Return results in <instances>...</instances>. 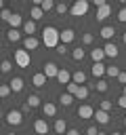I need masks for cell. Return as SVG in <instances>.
Listing matches in <instances>:
<instances>
[{"instance_id":"6da1fadb","label":"cell","mask_w":126,"mask_h":135,"mask_svg":"<svg viewBox=\"0 0 126 135\" xmlns=\"http://www.w3.org/2000/svg\"><path fill=\"white\" fill-rule=\"evenodd\" d=\"M42 42H44L48 49H57V46H59V30L52 27V25L44 27V32H42Z\"/></svg>"},{"instance_id":"7a4b0ae2","label":"cell","mask_w":126,"mask_h":135,"mask_svg":"<svg viewBox=\"0 0 126 135\" xmlns=\"http://www.w3.org/2000/svg\"><path fill=\"white\" fill-rule=\"evenodd\" d=\"M69 13H71L74 17H82V15H86V13H88V2H86V0H76L74 6L69 8Z\"/></svg>"},{"instance_id":"3957f363","label":"cell","mask_w":126,"mask_h":135,"mask_svg":"<svg viewBox=\"0 0 126 135\" xmlns=\"http://www.w3.org/2000/svg\"><path fill=\"white\" fill-rule=\"evenodd\" d=\"M4 120H6L10 127H19V124L23 122V114H21L19 110H8L6 116H4Z\"/></svg>"},{"instance_id":"277c9868","label":"cell","mask_w":126,"mask_h":135,"mask_svg":"<svg viewBox=\"0 0 126 135\" xmlns=\"http://www.w3.org/2000/svg\"><path fill=\"white\" fill-rule=\"evenodd\" d=\"M15 63H17L19 68H27V65H29V53H27L25 49H17V51H15Z\"/></svg>"},{"instance_id":"5b68a950","label":"cell","mask_w":126,"mask_h":135,"mask_svg":"<svg viewBox=\"0 0 126 135\" xmlns=\"http://www.w3.org/2000/svg\"><path fill=\"white\" fill-rule=\"evenodd\" d=\"M76 114H78V118H80V120H86V118H92V116H94V108H92V105H88V103H84V105H80V108H78V112H76Z\"/></svg>"},{"instance_id":"8992f818","label":"cell","mask_w":126,"mask_h":135,"mask_svg":"<svg viewBox=\"0 0 126 135\" xmlns=\"http://www.w3.org/2000/svg\"><path fill=\"white\" fill-rule=\"evenodd\" d=\"M46 78H57V74H59V65L57 63H52V61H46L44 63V72H42Z\"/></svg>"},{"instance_id":"52a82bcc","label":"cell","mask_w":126,"mask_h":135,"mask_svg":"<svg viewBox=\"0 0 126 135\" xmlns=\"http://www.w3.org/2000/svg\"><path fill=\"white\" fill-rule=\"evenodd\" d=\"M76 38V32L71 30V27H65L63 32H59V40H61V44H67V42H71Z\"/></svg>"},{"instance_id":"ba28073f","label":"cell","mask_w":126,"mask_h":135,"mask_svg":"<svg viewBox=\"0 0 126 135\" xmlns=\"http://www.w3.org/2000/svg\"><path fill=\"white\" fill-rule=\"evenodd\" d=\"M109 15H111V6H109L107 2H105L103 6H99V8H97V21H105Z\"/></svg>"},{"instance_id":"9c48e42d","label":"cell","mask_w":126,"mask_h":135,"mask_svg":"<svg viewBox=\"0 0 126 135\" xmlns=\"http://www.w3.org/2000/svg\"><path fill=\"white\" fill-rule=\"evenodd\" d=\"M38 44H40V42H38V38H34V36H25V38H23V49H25L27 53H29V51H36Z\"/></svg>"},{"instance_id":"30bf717a","label":"cell","mask_w":126,"mask_h":135,"mask_svg":"<svg viewBox=\"0 0 126 135\" xmlns=\"http://www.w3.org/2000/svg\"><path fill=\"white\" fill-rule=\"evenodd\" d=\"M103 53H105V57L116 59V57H118V53H120V49H118V44H116V42H107V44H105V49H103Z\"/></svg>"},{"instance_id":"8fae6325","label":"cell","mask_w":126,"mask_h":135,"mask_svg":"<svg viewBox=\"0 0 126 135\" xmlns=\"http://www.w3.org/2000/svg\"><path fill=\"white\" fill-rule=\"evenodd\" d=\"M34 131H36L38 135H46V133H48V122H46L44 118H38V120L34 122Z\"/></svg>"},{"instance_id":"7c38bea8","label":"cell","mask_w":126,"mask_h":135,"mask_svg":"<svg viewBox=\"0 0 126 135\" xmlns=\"http://www.w3.org/2000/svg\"><path fill=\"white\" fill-rule=\"evenodd\" d=\"M8 86H10V91H13V93H21L25 84H23V78H21V76H15V78L8 82Z\"/></svg>"},{"instance_id":"4fadbf2b","label":"cell","mask_w":126,"mask_h":135,"mask_svg":"<svg viewBox=\"0 0 126 135\" xmlns=\"http://www.w3.org/2000/svg\"><path fill=\"white\" fill-rule=\"evenodd\" d=\"M6 23L10 25V30H17L19 25H23V19H21V15H19V13H13V15H10V19H8Z\"/></svg>"},{"instance_id":"5bb4252c","label":"cell","mask_w":126,"mask_h":135,"mask_svg":"<svg viewBox=\"0 0 126 135\" xmlns=\"http://www.w3.org/2000/svg\"><path fill=\"white\" fill-rule=\"evenodd\" d=\"M113 34H116L113 25H103V27H101V32H99V36H101V38H105V40H111V38H113Z\"/></svg>"},{"instance_id":"9a60e30c","label":"cell","mask_w":126,"mask_h":135,"mask_svg":"<svg viewBox=\"0 0 126 135\" xmlns=\"http://www.w3.org/2000/svg\"><path fill=\"white\" fill-rule=\"evenodd\" d=\"M42 112H44V116L52 118V116H57V105H55V103H50V101H46V103L42 105Z\"/></svg>"},{"instance_id":"2e32d148","label":"cell","mask_w":126,"mask_h":135,"mask_svg":"<svg viewBox=\"0 0 126 135\" xmlns=\"http://www.w3.org/2000/svg\"><path fill=\"white\" fill-rule=\"evenodd\" d=\"M103 57H105V53H103V49H92L90 51V59L94 61V63H103Z\"/></svg>"},{"instance_id":"e0dca14e","label":"cell","mask_w":126,"mask_h":135,"mask_svg":"<svg viewBox=\"0 0 126 135\" xmlns=\"http://www.w3.org/2000/svg\"><path fill=\"white\" fill-rule=\"evenodd\" d=\"M57 80H59L61 84H69V82H71V74H69L67 70H61V68H59V74H57Z\"/></svg>"},{"instance_id":"ac0fdd59","label":"cell","mask_w":126,"mask_h":135,"mask_svg":"<svg viewBox=\"0 0 126 135\" xmlns=\"http://www.w3.org/2000/svg\"><path fill=\"white\" fill-rule=\"evenodd\" d=\"M65 131H67L65 118H57V120H55V133H57V135H63Z\"/></svg>"},{"instance_id":"d6986e66","label":"cell","mask_w":126,"mask_h":135,"mask_svg":"<svg viewBox=\"0 0 126 135\" xmlns=\"http://www.w3.org/2000/svg\"><path fill=\"white\" fill-rule=\"evenodd\" d=\"M29 17H32V21H38V19H42V17H44V13H42V8H40V6H36V4H34V6L29 8Z\"/></svg>"},{"instance_id":"ffe728a7","label":"cell","mask_w":126,"mask_h":135,"mask_svg":"<svg viewBox=\"0 0 126 135\" xmlns=\"http://www.w3.org/2000/svg\"><path fill=\"white\" fill-rule=\"evenodd\" d=\"M23 32H25L27 36H34V32H36V21H32V19L23 21Z\"/></svg>"},{"instance_id":"44dd1931","label":"cell","mask_w":126,"mask_h":135,"mask_svg":"<svg viewBox=\"0 0 126 135\" xmlns=\"http://www.w3.org/2000/svg\"><path fill=\"white\" fill-rule=\"evenodd\" d=\"M105 68H107V65H103V63H92V70H90V72H92L94 78H101V76L105 74Z\"/></svg>"},{"instance_id":"7402d4cb","label":"cell","mask_w":126,"mask_h":135,"mask_svg":"<svg viewBox=\"0 0 126 135\" xmlns=\"http://www.w3.org/2000/svg\"><path fill=\"white\" fill-rule=\"evenodd\" d=\"M71 82H76V84H84V82H86V74H84L82 70L74 72V74H71Z\"/></svg>"},{"instance_id":"603a6c76","label":"cell","mask_w":126,"mask_h":135,"mask_svg":"<svg viewBox=\"0 0 126 135\" xmlns=\"http://www.w3.org/2000/svg\"><path fill=\"white\" fill-rule=\"evenodd\" d=\"M46 80H48V78H46L42 72H40V74H34V78H32L34 86H38V89H40V86H44V84H46Z\"/></svg>"},{"instance_id":"cb8c5ba5","label":"cell","mask_w":126,"mask_h":135,"mask_svg":"<svg viewBox=\"0 0 126 135\" xmlns=\"http://www.w3.org/2000/svg\"><path fill=\"white\" fill-rule=\"evenodd\" d=\"M94 118H97L99 124H107V122H109V114L103 112V110H97V112H94Z\"/></svg>"},{"instance_id":"d4e9b609","label":"cell","mask_w":126,"mask_h":135,"mask_svg":"<svg viewBox=\"0 0 126 135\" xmlns=\"http://www.w3.org/2000/svg\"><path fill=\"white\" fill-rule=\"evenodd\" d=\"M6 40L8 42H19L21 40V32L19 30H8L6 32Z\"/></svg>"},{"instance_id":"484cf974","label":"cell","mask_w":126,"mask_h":135,"mask_svg":"<svg viewBox=\"0 0 126 135\" xmlns=\"http://www.w3.org/2000/svg\"><path fill=\"white\" fill-rule=\"evenodd\" d=\"M88 93H90V89H88V86H84V84H80V89H78V93H76L74 97H76V99H86V97H88Z\"/></svg>"},{"instance_id":"4316f807","label":"cell","mask_w":126,"mask_h":135,"mask_svg":"<svg viewBox=\"0 0 126 135\" xmlns=\"http://www.w3.org/2000/svg\"><path fill=\"white\" fill-rule=\"evenodd\" d=\"M92 89H97L99 93H105V91L109 89V84H107V82H105L103 78H99V80H97V84H92Z\"/></svg>"},{"instance_id":"83f0119b","label":"cell","mask_w":126,"mask_h":135,"mask_svg":"<svg viewBox=\"0 0 126 135\" xmlns=\"http://www.w3.org/2000/svg\"><path fill=\"white\" fill-rule=\"evenodd\" d=\"M59 101H61V105H65V108H69V105L74 103V97H71L69 93H63V95L59 97Z\"/></svg>"},{"instance_id":"f1b7e54d","label":"cell","mask_w":126,"mask_h":135,"mask_svg":"<svg viewBox=\"0 0 126 135\" xmlns=\"http://www.w3.org/2000/svg\"><path fill=\"white\" fill-rule=\"evenodd\" d=\"M40 8H42V13H48V11L55 8V2H52V0H42V2H40Z\"/></svg>"},{"instance_id":"f546056e","label":"cell","mask_w":126,"mask_h":135,"mask_svg":"<svg viewBox=\"0 0 126 135\" xmlns=\"http://www.w3.org/2000/svg\"><path fill=\"white\" fill-rule=\"evenodd\" d=\"M105 74H107L109 78H118V74H120V68H116V65H107V68H105Z\"/></svg>"},{"instance_id":"4dcf8cb0","label":"cell","mask_w":126,"mask_h":135,"mask_svg":"<svg viewBox=\"0 0 126 135\" xmlns=\"http://www.w3.org/2000/svg\"><path fill=\"white\" fill-rule=\"evenodd\" d=\"M25 103H27L29 108H38V105H40V97H38V95H29V97L25 99Z\"/></svg>"},{"instance_id":"1f68e13d","label":"cell","mask_w":126,"mask_h":135,"mask_svg":"<svg viewBox=\"0 0 126 135\" xmlns=\"http://www.w3.org/2000/svg\"><path fill=\"white\" fill-rule=\"evenodd\" d=\"M84 55H86V53H84V49H74V51H71L74 61H82V59H84Z\"/></svg>"},{"instance_id":"d6a6232c","label":"cell","mask_w":126,"mask_h":135,"mask_svg":"<svg viewBox=\"0 0 126 135\" xmlns=\"http://www.w3.org/2000/svg\"><path fill=\"white\" fill-rule=\"evenodd\" d=\"M10 70H13V63H10L8 59H4V61L0 63V72H4V74H8Z\"/></svg>"},{"instance_id":"836d02e7","label":"cell","mask_w":126,"mask_h":135,"mask_svg":"<svg viewBox=\"0 0 126 135\" xmlns=\"http://www.w3.org/2000/svg\"><path fill=\"white\" fill-rule=\"evenodd\" d=\"M65 86H67V93H69L71 97H74V95L78 93V89H80V84H76V82H69V84H65Z\"/></svg>"},{"instance_id":"e575fe53","label":"cell","mask_w":126,"mask_h":135,"mask_svg":"<svg viewBox=\"0 0 126 135\" xmlns=\"http://www.w3.org/2000/svg\"><path fill=\"white\" fill-rule=\"evenodd\" d=\"M55 11H57L59 15H65V13H67V4H65V2H59V4H55Z\"/></svg>"},{"instance_id":"d590c367","label":"cell","mask_w":126,"mask_h":135,"mask_svg":"<svg viewBox=\"0 0 126 135\" xmlns=\"http://www.w3.org/2000/svg\"><path fill=\"white\" fill-rule=\"evenodd\" d=\"M111 105H113V103H111L109 99H103V101H101V105H99V110H103V112H109V110H111Z\"/></svg>"},{"instance_id":"8d00e7d4","label":"cell","mask_w":126,"mask_h":135,"mask_svg":"<svg viewBox=\"0 0 126 135\" xmlns=\"http://www.w3.org/2000/svg\"><path fill=\"white\" fill-rule=\"evenodd\" d=\"M13 91H10V86L8 84H0V97H8Z\"/></svg>"},{"instance_id":"74e56055","label":"cell","mask_w":126,"mask_h":135,"mask_svg":"<svg viewBox=\"0 0 126 135\" xmlns=\"http://www.w3.org/2000/svg\"><path fill=\"white\" fill-rule=\"evenodd\" d=\"M10 15H13V11H8V8H2V11H0V19H4V21H8Z\"/></svg>"},{"instance_id":"f35d334b","label":"cell","mask_w":126,"mask_h":135,"mask_svg":"<svg viewBox=\"0 0 126 135\" xmlns=\"http://www.w3.org/2000/svg\"><path fill=\"white\" fill-rule=\"evenodd\" d=\"M92 40H94L92 34H82V42H84V44H92Z\"/></svg>"},{"instance_id":"ab89813d","label":"cell","mask_w":126,"mask_h":135,"mask_svg":"<svg viewBox=\"0 0 126 135\" xmlns=\"http://www.w3.org/2000/svg\"><path fill=\"white\" fill-rule=\"evenodd\" d=\"M118 19H120V21H122V23H126V6H124V8H120V11H118Z\"/></svg>"},{"instance_id":"60d3db41","label":"cell","mask_w":126,"mask_h":135,"mask_svg":"<svg viewBox=\"0 0 126 135\" xmlns=\"http://www.w3.org/2000/svg\"><path fill=\"white\" fill-rule=\"evenodd\" d=\"M57 53H59V55H65V53H67V46H65V44H59V46H57Z\"/></svg>"},{"instance_id":"b9f144b4","label":"cell","mask_w":126,"mask_h":135,"mask_svg":"<svg viewBox=\"0 0 126 135\" xmlns=\"http://www.w3.org/2000/svg\"><path fill=\"white\" fill-rule=\"evenodd\" d=\"M118 80H120V82L126 86V72H120V74H118Z\"/></svg>"},{"instance_id":"7bdbcfd3","label":"cell","mask_w":126,"mask_h":135,"mask_svg":"<svg viewBox=\"0 0 126 135\" xmlns=\"http://www.w3.org/2000/svg\"><path fill=\"white\" fill-rule=\"evenodd\" d=\"M118 105L126 110V97H124V95H122V97H118Z\"/></svg>"},{"instance_id":"ee69618b","label":"cell","mask_w":126,"mask_h":135,"mask_svg":"<svg viewBox=\"0 0 126 135\" xmlns=\"http://www.w3.org/2000/svg\"><path fill=\"white\" fill-rule=\"evenodd\" d=\"M97 133H99L97 127H88V129H86V135H97Z\"/></svg>"},{"instance_id":"f6af8a7d","label":"cell","mask_w":126,"mask_h":135,"mask_svg":"<svg viewBox=\"0 0 126 135\" xmlns=\"http://www.w3.org/2000/svg\"><path fill=\"white\" fill-rule=\"evenodd\" d=\"M65 135H80V133H78L76 129H67V131H65Z\"/></svg>"},{"instance_id":"bcb514c9","label":"cell","mask_w":126,"mask_h":135,"mask_svg":"<svg viewBox=\"0 0 126 135\" xmlns=\"http://www.w3.org/2000/svg\"><path fill=\"white\" fill-rule=\"evenodd\" d=\"M2 8H4V2H2V0H0V11H2Z\"/></svg>"},{"instance_id":"7dc6e473","label":"cell","mask_w":126,"mask_h":135,"mask_svg":"<svg viewBox=\"0 0 126 135\" xmlns=\"http://www.w3.org/2000/svg\"><path fill=\"white\" fill-rule=\"evenodd\" d=\"M122 40H124V42H126V32H124V34H122Z\"/></svg>"},{"instance_id":"c3c4849f","label":"cell","mask_w":126,"mask_h":135,"mask_svg":"<svg viewBox=\"0 0 126 135\" xmlns=\"http://www.w3.org/2000/svg\"><path fill=\"white\" fill-rule=\"evenodd\" d=\"M97 135H107V133H101V131H99V133H97Z\"/></svg>"},{"instance_id":"681fc988","label":"cell","mask_w":126,"mask_h":135,"mask_svg":"<svg viewBox=\"0 0 126 135\" xmlns=\"http://www.w3.org/2000/svg\"><path fill=\"white\" fill-rule=\"evenodd\" d=\"M122 95H124V97H126V86H124V93H122Z\"/></svg>"},{"instance_id":"f907efd6","label":"cell","mask_w":126,"mask_h":135,"mask_svg":"<svg viewBox=\"0 0 126 135\" xmlns=\"http://www.w3.org/2000/svg\"><path fill=\"white\" fill-rule=\"evenodd\" d=\"M111 135H122V133H111Z\"/></svg>"},{"instance_id":"816d5d0a","label":"cell","mask_w":126,"mask_h":135,"mask_svg":"<svg viewBox=\"0 0 126 135\" xmlns=\"http://www.w3.org/2000/svg\"><path fill=\"white\" fill-rule=\"evenodd\" d=\"M124 124H126V116H124Z\"/></svg>"},{"instance_id":"f5cc1de1","label":"cell","mask_w":126,"mask_h":135,"mask_svg":"<svg viewBox=\"0 0 126 135\" xmlns=\"http://www.w3.org/2000/svg\"><path fill=\"white\" fill-rule=\"evenodd\" d=\"M0 103H2V97H0Z\"/></svg>"},{"instance_id":"db71d44e","label":"cell","mask_w":126,"mask_h":135,"mask_svg":"<svg viewBox=\"0 0 126 135\" xmlns=\"http://www.w3.org/2000/svg\"><path fill=\"white\" fill-rule=\"evenodd\" d=\"M122 135H126V133H122Z\"/></svg>"},{"instance_id":"11a10c76","label":"cell","mask_w":126,"mask_h":135,"mask_svg":"<svg viewBox=\"0 0 126 135\" xmlns=\"http://www.w3.org/2000/svg\"><path fill=\"white\" fill-rule=\"evenodd\" d=\"M0 135H2V133H0Z\"/></svg>"}]
</instances>
